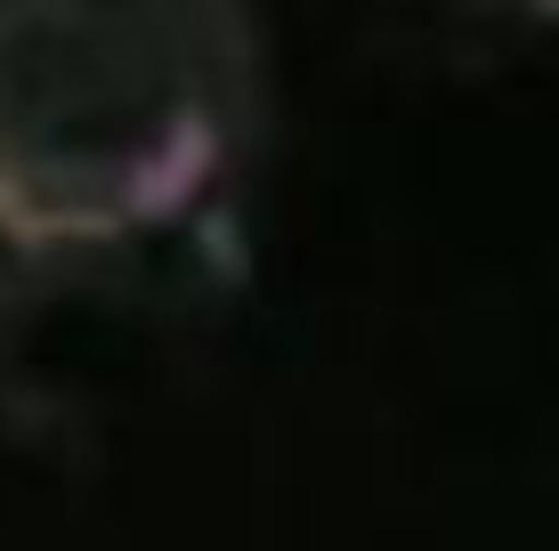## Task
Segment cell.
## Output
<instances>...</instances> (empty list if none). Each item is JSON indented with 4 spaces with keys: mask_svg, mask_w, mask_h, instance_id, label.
I'll return each instance as SVG.
<instances>
[{
    "mask_svg": "<svg viewBox=\"0 0 559 551\" xmlns=\"http://www.w3.org/2000/svg\"><path fill=\"white\" fill-rule=\"evenodd\" d=\"M73 0H0V227H9V195H49L57 179L90 170L98 179H130L139 155H122L90 122H73Z\"/></svg>",
    "mask_w": 559,
    "mask_h": 551,
    "instance_id": "6da1fadb",
    "label": "cell"
}]
</instances>
